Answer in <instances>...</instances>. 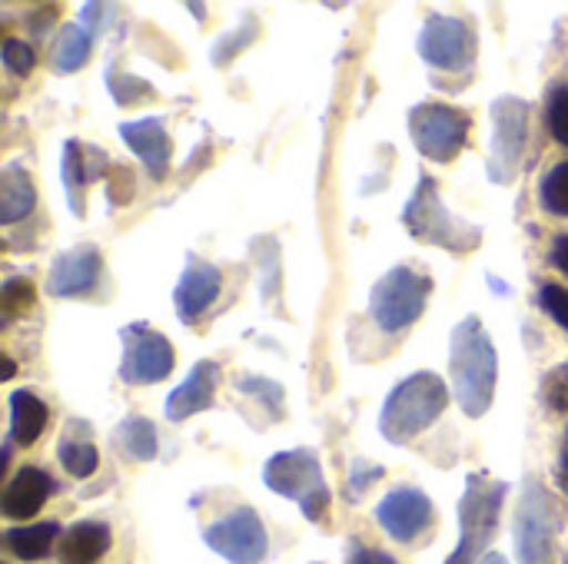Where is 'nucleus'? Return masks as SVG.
<instances>
[{
  "label": "nucleus",
  "mask_w": 568,
  "mask_h": 564,
  "mask_svg": "<svg viewBox=\"0 0 568 564\" xmlns=\"http://www.w3.org/2000/svg\"><path fill=\"white\" fill-rule=\"evenodd\" d=\"M449 376L453 399L469 419H483L496 399L499 382V356L496 346L479 322V316H466L449 339Z\"/></svg>",
  "instance_id": "1"
},
{
  "label": "nucleus",
  "mask_w": 568,
  "mask_h": 564,
  "mask_svg": "<svg viewBox=\"0 0 568 564\" xmlns=\"http://www.w3.org/2000/svg\"><path fill=\"white\" fill-rule=\"evenodd\" d=\"M446 406H449L446 382L436 372H416L389 392L379 416V432L386 442L406 445L419 432H426L446 412Z\"/></svg>",
  "instance_id": "2"
},
{
  "label": "nucleus",
  "mask_w": 568,
  "mask_h": 564,
  "mask_svg": "<svg viewBox=\"0 0 568 564\" xmlns=\"http://www.w3.org/2000/svg\"><path fill=\"white\" fill-rule=\"evenodd\" d=\"M506 495H509V485L486 472H473L466 479V495L459 502V545L446 558V564H479L486 558L483 552L493 545L499 532Z\"/></svg>",
  "instance_id": "3"
},
{
  "label": "nucleus",
  "mask_w": 568,
  "mask_h": 564,
  "mask_svg": "<svg viewBox=\"0 0 568 564\" xmlns=\"http://www.w3.org/2000/svg\"><path fill=\"white\" fill-rule=\"evenodd\" d=\"M403 223L406 229L413 233V239L419 243H429V246H439V249H449V253H473L479 243H483V229L456 219L446 203L439 199V186L433 176H423L409 206L403 209Z\"/></svg>",
  "instance_id": "4"
},
{
  "label": "nucleus",
  "mask_w": 568,
  "mask_h": 564,
  "mask_svg": "<svg viewBox=\"0 0 568 564\" xmlns=\"http://www.w3.org/2000/svg\"><path fill=\"white\" fill-rule=\"evenodd\" d=\"M266 489H273L283 499H293L310 522H326L329 515V485L323 479L320 459L310 449H293L280 452L266 462L263 469Z\"/></svg>",
  "instance_id": "5"
},
{
  "label": "nucleus",
  "mask_w": 568,
  "mask_h": 564,
  "mask_svg": "<svg viewBox=\"0 0 568 564\" xmlns=\"http://www.w3.org/2000/svg\"><path fill=\"white\" fill-rule=\"evenodd\" d=\"M562 509L556 495L539 482L526 479L516 512V555L519 564H556V539L562 532Z\"/></svg>",
  "instance_id": "6"
},
{
  "label": "nucleus",
  "mask_w": 568,
  "mask_h": 564,
  "mask_svg": "<svg viewBox=\"0 0 568 564\" xmlns=\"http://www.w3.org/2000/svg\"><path fill=\"white\" fill-rule=\"evenodd\" d=\"M429 293H433L429 276H419L409 266H396L373 286L369 316L383 332H403L426 312Z\"/></svg>",
  "instance_id": "7"
},
{
  "label": "nucleus",
  "mask_w": 568,
  "mask_h": 564,
  "mask_svg": "<svg viewBox=\"0 0 568 564\" xmlns=\"http://www.w3.org/2000/svg\"><path fill=\"white\" fill-rule=\"evenodd\" d=\"M469 116L449 103H419L409 113L416 150L433 163H453L469 140Z\"/></svg>",
  "instance_id": "8"
},
{
  "label": "nucleus",
  "mask_w": 568,
  "mask_h": 564,
  "mask_svg": "<svg viewBox=\"0 0 568 564\" xmlns=\"http://www.w3.org/2000/svg\"><path fill=\"white\" fill-rule=\"evenodd\" d=\"M479 53V33L463 17L433 13L419 33V57L436 70H469Z\"/></svg>",
  "instance_id": "9"
},
{
  "label": "nucleus",
  "mask_w": 568,
  "mask_h": 564,
  "mask_svg": "<svg viewBox=\"0 0 568 564\" xmlns=\"http://www.w3.org/2000/svg\"><path fill=\"white\" fill-rule=\"evenodd\" d=\"M176 352L170 339L146 322H133L123 329V359H120V379L126 386H156L173 372Z\"/></svg>",
  "instance_id": "10"
},
{
  "label": "nucleus",
  "mask_w": 568,
  "mask_h": 564,
  "mask_svg": "<svg viewBox=\"0 0 568 564\" xmlns=\"http://www.w3.org/2000/svg\"><path fill=\"white\" fill-rule=\"evenodd\" d=\"M493 120H496V136H493V156H489V173L496 183H513L526 153V136H529V103L516 96H503L493 103Z\"/></svg>",
  "instance_id": "11"
},
{
  "label": "nucleus",
  "mask_w": 568,
  "mask_h": 564,
  "mask_svg": "<svg viewBox=\"0 0 568 564\" xmlns=\"http://www.w3.org/2000/svg\"><path fill=\"white\" fill-rule=\"evenodd\" d=\"M206 545L230 564H260L270 552L266 529L253 509H236L203 532Z\"/></svg>",
  "instance_id": "12"
},
{
  "label": "nucleus",
  "mask_w": 568,
  "mask_h": 564,
  "mask_svg": "<svg viewBox=\"0 0 568 564\" xmlns=\"http://www.w3.org/2000/svg\"><path fill=\"white\" fill-rule=\"evenodd\" d=\"M376 522L383 525V532L393 542L409 545V542H416L429 529V522H433V502L419 489H393L376 505Z\"/></svg>",
  "instance_id": "13"
},
{
  "label": "nucleus",
  "mask_w": 568,
  "mask_h": 564,
  "mask_svg": "<svg viewBox=\"0 0 568 564\" xmlns=\"http://www.w3.org/2000/svg\"><path fill=\"white\" fill-rule=\"evenodd\" d=\"M103 273V256L97 246L83 243L77 249H67L63 256L53 259L50 266V279H47V293L57 299H77L97 289Z\"/></svg>",
  "instance_id": "14"
},
{
  "label": "nucleus",
  "mask_w": 568,
  "mask_h": 564,
  "mask_svg": "<svg viewBox=\"0 0 568 564\" xmlns=\"http://www.w3.org/2000/svg\"><path fill=\"white\" fill-rule=\"evenodd\" d=\"M120 136L123 143L143 160L146 173L153 180H163L170 173V160H173V140L163 126L160 116H143V120H126L120 123Z\"/></svg>",
  "instance_id": "15"
},
{
  "label": "nucleus",
  "mask_w": 568,
  "mask_h": 564,
  "mask_svg": "<svg viewBox=\"0 0 568 564\" xmlns=\"http://www.w3.org/2000/svg\"><path fill=\"white\" fill-rule=\"evenodd\" d=\"M216 386H220V362L213 359H200L190 376L170 392L166 399V419L170 422H183L190 416H200L213 406L216 399Z\"/></svg>",
  "instance_id": "16"
},
{
  "label": "nucleus",
  "mask_w": 568,
  "mask_h": 564,
  "mask_svg": "<svg viewBox=\"0 0 568 564\" xmlns=\"http://www.w3.org/2000/svg\"><path fill=\"white\" fill-rule=\"evenodd\" d=\"M110 170V160L103 150L97 146H83L80 140H67L63 146V189H67V203H70V213L73 216H83L87 206H83V186L90 180H100L106 176Z\"/></svg>",
  "instance_id": "17"
},
{
  "label": "nucleus",
  "mask_w": 568,
  "mask_h": 564,
  "mask_svg": "<svg viewBox=\"0 0 568 564\" xmlns=\"http://www.w3.org/2000/svg\"><path fill=\"white\" fill-rule=\"evenodd\" d=\"M216 296H220V269L210 266V263H196V259H193V263L186 266V273H183L176 293H173L180 322H186V326L200 322V316L216 302Z\"/></svg>",
  "instance_id": "18"
},
{
  "label": "nucleus",
  "mask_w": 568,
  "mask_h": 564,
  "mask_svg": "<svg viewBox=\"0 0 568 564\" xmlns=\"http://www.w3.org/2000/svg\"><path fill=\"white\" fill-rule=\"evenodd\" d=\"M53 492V482L43 469L37 465H27L20 469L10 485L3 489V499H0V512L10 519V522H30L50 499Z\"/></svg>",
  "instance_id": "19"
},
{
  "label": "nucleus",
  "mask_w": 568,
  "mask_h": 564,
  "mask_svg": "<svg viewBox=\"0 0 568 564\" xmlns=\"http://www.w3.org/2000/svg\"><path fill=\"white\" fill-rule=\"evenodd\" d=\"M60 562L63 564H97L110 552V529L100 522H77L60 539Z\"/></svg>",
  "instance_id": "20"
},
{
  "label": "nucleus",
  "mask_w": 568,
  "mask_h": 564,
  "mask_svg": "<svg viewBox=\"0 0 568 564\" xmlns=\"http://www.w3.org/2000/svg\"><path fill=\"white\" fill-rule=\"evenodd\" d=\"M33 206H37V189L30 183V173L10 163L0 173V223L3 226L20 223L33 213Z\"/></svg>",
  "instance_id": "21"
},
{
  "label": "nucleus",
  "mask_w": 568,
  "mask_h": 564,
  "mask_svg": "<svg viewBox=\"0 0 568 564\" xmlns=\"http://www.w3.org/2000/svg\"><path fill=\"white\" fill-rule=\"evenodd\" d=\"M47 416H50L47 406L33 392L17 389L10 396V442L33 445L43 435V429H47Z\"/></svg>",
  "instance_id": "22"
},
{
  "label": "nucleus",
  "mask_w": 568,
  "mask_h": 564,
  "mask_svg": "<svg viewBox=\"0 0 568 564\" xmlns=\"http://www.w3.org/2000/svg\"><path fill=\"white\" fill-rule=\"evenodd\" d=\"M57 539H60V525L57 522L20 525V529H7L3 532V545L20 562H40V558H47Z\"/></svg>",
  "instance_id": "23"
},
{
  "label": "nucleus",
  "mask_w": 568,
  "mask_h": 564,
  "mask_svg": "<svg viewBox=\"0 0 568 564\" xmlns=\"http://www.w3.org/2000/svg\"><path fill=\"white\" fill-rule=\"evenodd\" d=\"M93 50V30H87L83 23H67L57 40H53V70L57 73H73L90 60Z\"/></svg>",
  "instance_id": "24"
},
{
  "label": "nucleus",
  "mask_w": 568,
  "mask_h": 564,
  "mask_svg": "<svg viewBox=\"0 0 568 564\" xmlns=\"http://www.w3.org/2000/svg\"><path fill=\"white\" fill-rule=\"evenodd\" d=\"M116 445L123 449L126 459H136V462H153L156 459V449H160V439H156V425L143 416H130L120 422L116 429Z\"/></svg>",
  "instance_id": "25"
},
{
  "label": "nucleus",
  "mask_w": 568,
  "mask_h": 564,
  "mask_svg": "<svg viewBox=\"0 0 568 564\" xmlns=\"http://www.w3.org/2000/svg\"><path fill=\"white\" fill-rule=\"evenodd\" d=\"M57 459L60 465L73 475V479H90L100 469V452L90 439H70L63 435V442L57 445Z\"/></svg>",
  "instance_id": "26"
},
{
  "label": "nucleus",
  "mask_w": 568,
  "mask_h": 564,
  "mask_svg": "<svg viewBox=\"0 0 568 564\" xmlns=\"http://www.w3.org/2000/svg\"><path fill=\"white\" fill-rule=\"evenodd\" d=\"M542 206L552 213V216H562L568 219V163H559L549 170V176L542 180Z\"/></svg>",
  "instance_id": "27"
},
{
  "label": "nucleus",
  "mask_w": 568,
  "mask_h": 564,
  "mask_svg": "<svg viewBox=\"0 0 568 564\" xmlns=\"http://www.w3.org/2000/svg\"><path fill=\"white\" fill-rule=\"evenodd\" d=\"M33 283L30 279H10L3 289H0V309H3V322L10 319H20L33 309Z\"/></svg>",
  "instance_id": "28"
},
{
  "label": "nucleus",
  "mask_w": 568,
  "mask_h": 564,
  "mask_svg": "<svg viewBox=\"0 0 568 564\" xmlns=\"http://www.w3.org/2000/svg\"><path fill=\"white\" fill-rule=\"evenodd\" d=\"M546 123H549V133L568 150V83H559V86L549 90Z\"/></svg>",
  "instance_id": "29"
},
{
  "label": "nucleus",
  "mask_w": 568,
  "mask_h": 564,
  "mask_svg": "<svg viewBox=\"0 0 568 564\" xmlns=\"http://www.w3.org/2000/svg\"><path fill=\"white\" fill-rule=\"evenodd\" d=\"M0 57H3V66H7L10 73H17V76H27V73L37 66V53H33V47H30L27 40H17V37H10V40L3 43Z\"/></svg>",
  "instance_id": "30"
},
{
  "label": "nucleus",
  "mask_w": 568,
  "mask_h": 564,
  "mask_svg": "<svg viewBox=\"0 0 568 564\" xmlns=\"http://www.w3.org/2000/svg\"><path fill=\"white\" fill-rule=\"evenodd\" d=\"M106 83H110V90H113V96H116V103H120V106H126L130 100H140L136 93H143V96H150V93H153L146 80L123 76V73H116L113 66L106 70Z\"/></svg>",
  "instance_id": "31"
},
{
  "label": "nucleus",
  "mask_w": 568,
  "mask_h": 564,
  "mask_svg": "<svg viewBox=\"0 0 568 564\" xmlns=\"http://www.w3.org/2000/svg\"><path fill=\"white\" fill-rule=\"evenodd\" d=\"M539 306L546 309V316H549L552 322H559L562 329H568V289L566 286H556V283L542 286V293H539Z\"/></svg>",
  "instance_id": "32"
},
{
  "label": "nucleus",
  "mask_w": 568,
  "mask_h": 564,
  "mask_svg": "<svg viewBox=\"0 0 568 564\" xmlns=\"http://www.w3.org/2000/svg\"><path fill=\"white\" fill-rule=\"evenodd\" d=\"M240 389H243L246 396H260V402H263V406L270 402V409H273V412H283V389H280L276 382L260 379V376H246V379L240 382Z\"/></svg>",
  "instance_id": "33"
},
{
  "label": "nucleus",
  "mask_w": 568,
  "mask_h": 564,
  "mask_svg": "<svg viewBox=\"0 0 568 564\" xmlns=\"http://www.w3.org/2000/svg\"><path fill=\"white\" fill-rule=\"evenodd\" d=\"M383 475H386V469H383V465L356 462V465L349 469V499H353V502H359V499H363V492H366L373 482H379Z\"/></svg>",
  "instance_id": "34"
},
{
  "label": "nucleus",
  "mask_w": 568,
  "mask_h": 564,
  "mask_svg": "<svg viewBox=\"0 0 568 564\" xmlns=\"http://www.w3.org/2000/svg\"><path fill=\"white\" fill-rule=\"evenodd\" d=\"M346 564H399L396 558H389L379 548H366L363 542H349V558Z\"/></svg>",
  "instance_id": "35"
},
{
  "label": "nucleus",
  "mask_w": 568,
  "mask_h": 564,
  "mask_svg": "<svg viewBox=\"0 0 568 564\" xmlns=\"http://www.w3.org/2000/svg\"><path fill=\"white\" fill-rule=\"evenodd\" d=\"M57 13H60V10H57L53 3L40 7V10H37L33 17H27V23H30V33H33V37H43V33H47V27H50V23L57 20Z\"/></svg>",
  "instance_id": "36"
},
{
  "label": "nucleus",
  "mask_w": 568,
  "mask_h": 564,
  "mask_svg": "<svg viewBox=\"0 0 568 564\" xmlns=\"http://www.w3.org/2000/svg\"><path fill=\"white\" fill-rule=\"evenodd\" d=\"M552 266L559 269V273H566L568 276V236H559L556 243H552Z\"/></svg>",
  "instance_id": "37"
},
{
  "label": "nucleus",
  "mask_w": 568,
  "mask_h": 564,
  "mask_svg": "<svg viewBox=\"0 0 568 564\" xmlns=\"http://www.w3.org/2000/svg\"><path fill=\"white\" fill-rule=\"evenodd\" d=\"M556 482H559V489L568 495V429L566 439H562V452H559V465H556Z\"/></svg>",
  "instance_id": "38"
},
{
  "label": "nucleus",
  "mask_w": 568,
  "mask_h": 564,
  "mask_svg": "<svg viewBox=\"0 0 568 564\" xmlns=\"http://www.w3.org/2000/svg\"><path fill=\"white\" fill-rule=\"evenodd\" d=\"M479 564H509V562H506V558H503L499 552H489V555H486V558H483Z\"/></svg>",
  "instance_id": "39"
},
{
  "label": "nucleus",
  "mask_w": 568,
  "mask_h": 564,
  "mask_svg": "<svg viewBox=\"0 0 568 564\" xmlns=\"http://www.w3.org/2000/svg\"><path fill=\"white\" fill-rule=\"evenodd\" d=\"M13 376V362L10 359H3V379H10Z\"/></svg>",
  "instance_id": "40"
}]
</instances>
